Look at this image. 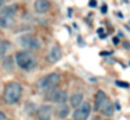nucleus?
Here are the masks:
<instances>
[{
  "label": "nucleus",
  "mask_w": 130,
  "mask_h": 120,
  "mask_svg": "<svg viewBox=\"0 0 130 120\" xmlns=\"http://www.w3.org/2000/svg\"><path fill=\"white\" fill-rule=\"evenodd\" d=\"M3 6H4V0H0V8L3 7Z\"/></svg>",
  "instance_id": "5701e85b"
},
{
  "label": "nucleus",
  "mask_w": 130,
  "mask_h": 120,
  "mask_svg": "<svg viewBox=\"0 0 130 120\" xmlns=\"http://www.w3.org/2000/svg\"><path fill=\"white\" fill-rule=\"evenodd\" d=\"M116 85H118V87H123V88H129V84L124 82V81H116Z\"/></svg>",
  "instance_id": "a211bd4d"
},
{
  "label": "nucleus",
  "mask_w": 130,
  "mask_h": 120,
  "mask_svg": "<svg viewBox=\"0 0 130 120\" xmlns=\"http://www.w3.org/2000/svg\"><path fill=\"white\" fill-rule=\"evenodd\" d=\"M15 14H17V6H15V4H10V6H6V7L2 10V14H0V15L9 17V18H14Z\"/></svg>",
  "instance_id": "f8f14e48"
},
{
  "label": "nucleus",
  "mask_w": 130,
  "mask_h": 120,
  "mask_svg": "<svg viewBox=\"0 0 130 120\" xmlns=\"http://www.w3.org/2000/svg\"><path fill=\"white\" fill-rule=\"evenodd\" d=\"M101 113L105 114V116H112V114H113V106H112V103H110V102L108 103V105L101 110Z\"/></svg>",
  "instance_id": "2eb2a0df"
},
{
  "label": "nucleus",
  "mask_w": 130,
  "mask_h": 120,
  "mask_svg": "<svg viewBox=\"0 0 130 120\" xmlns=\"http://www.w3.org/2000/svg\"><path fill=\"white\" fill-rule=\"evenodd\" d=\"M60 82V74L59 73H51V74L45 75L43 78H41L39 82H38V88L41 91L45 92H51L53 89H56V87Z\"/></svg>",
  "instance_id": "7ed1b4c3"
},
{
  "label": "nucleus",
  "mask_w": 130,
  "mask_h": 120,
  "mask_svg": "<svg viewBox=\"0 0 130 120\" xmlns=\"http://www.w3.org/2000/svg\"><path fill=\"white\" fill-rule=\"evenodd\" d=\"M48 99L51 100V102L57 103V105H60V103H64L66 100H67V92L63 91V89H53V91L49 92Z\"/></svg>",
  "instance_id": "423d86ee"
},
{
  "label": "nucleus",
  "mask_w": 130,
  "mask_h": 120,
  "mask_svg": "<svg viewBox=\"0 0 130 120\" xmlns=\"http://www.w3.org/2000/svg\"><path fill=\"white\" fill-rule=\"evenodd\" d=\"M101 10H102V13H106V10H108V7H106V4H104V6H102V7H101Z\"/></svg>",
  "instance_id": "412c9836"
},
{
  "label": "nucleus",
  "mask_w": 130,
  "mask_h": 120,
  "mask_svg": "<svg viewBox=\"0 0 130 120\" xmlns=\"http://www.w3.org/2000/svg\"><path fill=\"white\" fill-rule=\"evenodd\" d=\"M25 2H28V0H25Z\"/></svg>",
  "instance_id": "b1692460"
},
{
  "label": "nucleus",
  "mask_w": 130,
  "mask_h": 120,
  "mask_svg": "<svg viewBox=\"0 0 130 120\" xmlns=\"http://www.w3.org/2000/svg\"><path fill=\"white\" fill-rule=\"evenodd\" d=\"M53 108L51 105H42L37 110V120H52Z\"/></svg>",
  "instance_id": "0eeeda50"
},
{
  "label": "nucleus",
  "mask_w": 130,
  "mask_h": 120,
  "mask_svg": "<svg viewBox=\"0 0 130 120\" xmlns=\"http://www.w3.org/2000/svg\"><path fill=\"white\" fill-rule=\"evenodd\" d=\"M13 25V18L0 15V28H10Z\"/></svg>",
  "instance_id": "4468645a"
},
{
  "label": "nucleus",
  "mask_w": 130,
  "mask_h": 120,
  "mask_svg": "<svg viewBox=\"0 0 130 120\" xmlns=\"http://www.w3.org/2000/svg\"><path fill=\"white\" fill-rule=\"evenodd\" d=\"M14 61L20 68L23 70H32L35 66H37V61H35V57L28 52V50H21V52H17L14 56Z\"/></svg>",
  "instance_id": "f03ea898"
},
{
  "label": "nucleus",
  "mask_w": 130,
  "mask_h": 120,
  "mask_svg": "<svg viewBox=\"0 0 130 120\" xmlns=\"http://www.w3.org/2000/svg\"><path fill=\"white\" fill-rule=\"evenodd\" d=\"M0 120H6V114H4L2 110H0Z\"/></svg>",
  "instance_id": "aec40b11"
},
{
  "label": "nucleus",
  "mask_w": 130,
  "mask_h": 120,
  "mask_svg": "<svg viewBox=\"0 0 130 120\" xmlns=\"http://www.w3.org/2000/svg\"><path fill=\"white\" fill-rule=\"evenodd\" d=\"M109 103V99H108L106 94L104 91H98L95 94V110L101 112L105 106Z\"/></svg>",
  "instance_id": "6e6552de"
},
{
  "label": "nucleus",
  "mask_w": 130,
  "mask_h": 120,
  "mask_svg": "<svg viewBox=\"0 0 130 120\" xmlns=\"http://www.w3.org/2000/svg\"><path fill=\"white\" fill-rule=\"evenodd\" d=\"M60 57H62V49H60L59 45H53L48 53V61L49 63H56L60 60Z\"/></svg>",
  "instance_id": "1a4fd4ad"
},
{
  "label": "nucleus",
  "mask_w": 130,
  "mask_h": 120,
  "mask_svg": "<svg viewBox=\"0 0 130 120\" xmlns=\"http://www.w3.org/2000/svg\"><path fill=\"white\" fill-rule=\"evenodd\" d=\"M98 35L101 36V38H105V36H106V35H105V32H104V29H102V28H99V29H98Z\"/></svg>",
  "instance_id": "6ab92c4d"
},
{
  "label": "nucleus",
  "mask_w": 130,
  "mask_h": 120,
  "mask_svg": "<svg viewBox=\"0 0 130 120\" xmlns=\"http://www.w3.org/2000/svg\"><path fill=\"white\" fill-rule=\"evenodd\" d=\"M83 99H84V95L81 92H74L70 96V105L73 108H77V106H80L83 103Z\"/></svg>",
  "instance_id": "ddd939ff"
},
{
  "label": "nucleus",
  "mask_w": 130,
  "mask_h": 120,
  "mask_svg": "<svg viewBox=\"0 0 130 120\" xmlns=\"http://www.w3.org/2000/svg\"><path fill=\"white\" fill-rule=\"evenodd\" d=\"M69 113H70V108H69L66 103H60V105L56 108V110H55V114H56L59 119H64V117H67Z\"/></svg>",
  "instance_id": "9b49d317"
},
{
  "label": "nucleus",
  "mask_w": 130,
  "mask_h": 120,
  "mask_svg": "<svg viewBox=\"0 0 130 120\" xmlns=\"http://www.w3.org/2000/svg\"><path fill=\"white\" fill-rule=\"evenodd\" d=\"M91 113V105L88 102H83L80 106H77L73 113L74 120H87Z\"/></svg>",
  "instance_id": "39448f33"
},
{
  "label": "nucleus",
  "mask_w": 130,
  "mask_h": 120,
  "mask_svg": "<svg viewBox=\"0 0 130 120\" xmlns=\"http://www.w3.org/2000/svg\"><path fill=\"white\" fill-rule=\"evenodd\" d=\"M34 8L38 14H45L46 11L51 8V3H49L48 0H35Z\"/></svg>",
  "instance_id": "9d476101"
},
{
  "label": "nucleus",
  "mask_w": 130,
  "mask_h": 120,
  "mask_svg": "<svg viewBox=\"0 0 130 120\" xmlns=\"http://www.w3.org/2000/svg\"><path fill=\"white\" fill-rule=\"evenodd\" d=\"M20 43L25 50H37L41 47L39 39L35 35H32V33H24L20 38Z\"/></svg>",
  "instance_id": "20e7f679"
},
{
  "label": "nucleus",
  "mask_w": 130,
  "mask_h": 120,
  "mask_svg": "<svg viewBox=\"0 0 130 120\" xmlns=\"http://www.w3.org/2000/svg\"><path fill=\"white\" fill-rule=\"evenodd\" d=\"M90 6H91V7H95V6H96V2H95V0H91V2H90Z\"/></svg>",
  "instance_id": "4be33fe9"
},
{
  "label": "nucleus",
  "mask_w": 130,
  "mask_h": 120,
  "mask_svg": "<svg viewBox=\"0 0 130 120\" xmlns=\"http://www.w3.org/2000/svg\"><path fill=\"white\" fill-rule=\"evenodd\" d=\"M21 95H23V88L18 82L13 81V82H9L4 88L3 92V100L9 105H14L18 100L21 99Z\"/></svg>",
  "instance_id": "f257e3e1"
},
{
  "label": "nucleus",
  "mask_w": 130,
  "mask_h": 120,
  "mask_svg": "<svg viewBox=\"0 0 130 120\" xmlns=\"http://www.w3.org/2000/svg\"><path fill=\"white\" fill-rule=\"evenodd\" d=\"M7 49H9V42L0 39V56H3L7 52Z\"/></svg>",
  "instance_id": "dca6fc26"
},
{
  "label": "nucleus",
  "mask_w": 130,
  "mask_h": 120,
  "mask_svg": "<svg viewBox=\"0 0 130 120\" xmlns=\"http://www.w3.org/2000/svg\"><path fill=\"white\" fill-rule=\"evenodd\" d=\"M3 66L6 67L7 70H11V59L7 57V59H6V63H3Z\"/></svg>",
  "instance_id": "f3484780"
}]
</instances>
